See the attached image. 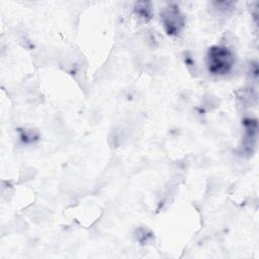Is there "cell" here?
Masks as SVG:
<instances>
[{
    "label": "cell",
    "instance_id": "obj_1",
    "mask_svg": "<svg viewBox=\"0 0 259 259\" xmlns=\"http://www.w3.org/2000/svg\"><path fill=\"white\" fill-rule=\"evenodd\" d=\"M206 65L209 73L213 75H225L230 72L234 65L233 54L226 47H211L207 53Z\"/></svg>",
    "mask_w": 259,
    "mask_h": 259
},
{
    "label": "cell",
    "instance_id": "obj_2",
    "mask_svg": "<svg viewBox=\"0 0 259 259\" xmlns=\"http://www.w3.org/2000/svg\"><path fill=\"white\" fill-rule=\"evenodd\" d=\"M161 20L169 35L178 34L184 26V17L177 6L169 5L161 12Z\"/></svg>",
    "mask_w": 259,
    "mask_h": 259
},
{
    "label": "cell",
    "instance_id": "obj_3",
    "mask_svg": "<svg viewBox=\"0 0 259 259\" xmlns=\"http://www.w3.org/2000/svg\"><path fill=\"white\" fill-rule=\"evenodd\" d=\"M136 12L140 15V17L148 20L151 18L152 8L149 2H138L136 4Z\"/></svg>",
    "mask_w": 259,
    "mask_h": 259
}]
</instances>
